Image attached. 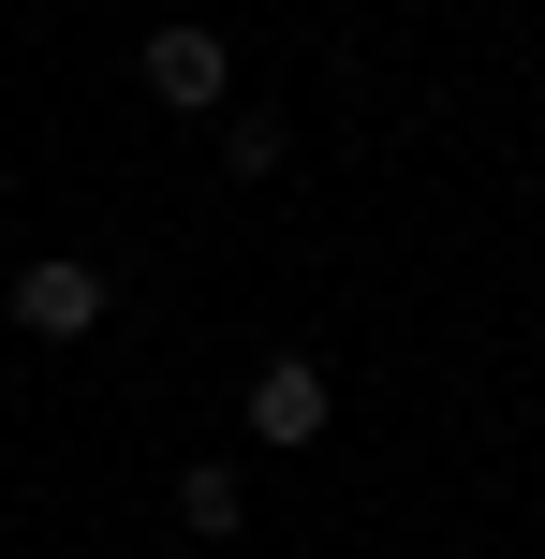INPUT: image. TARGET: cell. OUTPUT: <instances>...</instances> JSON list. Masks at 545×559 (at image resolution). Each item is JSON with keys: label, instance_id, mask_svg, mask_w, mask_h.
<instances>
[{"label": "cell", "instance_id": "obj_1", "mask_svg": "<svg viewBox=\"0 0 545 559\" xmlns=\"http://www.w3.org/2000/svg\"><path fill=\"white\" fill-rule=\"evenodd\" d=\"M324 427H340V383H324L310 354H265V368H251V442L295 456V442H324Z\"/></svg>", "mask_w": 545, "mask_h": 559}, {"label": "cell", "instance_id": "obj_2", "mask_svg": "<svg viewBox=\"0 0 545 559\" xmlns=\"http://www.w3.org/2000/svg\"><path fill=\"white\" fill-rule=\"evenodd\" d=\"M147 104H177V118H222L236 104V59H222V29H147Z\"/></svg>", "mask_w": 545, "mask_h": 559}, {"label": "cell", "instance_id": "obj_3", "mask_svg": "<svg viewBox=\"0 0 545 559\" xmlns=\"http://www.w3.org/2000/svg\"><path fill=\"white\" fill-rule=\"evenodd\" d=\"M15 324H29V338H88V324H104V265L29 251V265H15Z\"/></svg>", "mask_w": 545, "mask_h": 559}, {"label": "cell", "instance_id": "obj_4", "mask_svg": "<svg viewBox=\"0 0 545 559\" xmlns=\"http://www.w3.org/2000/svg\"><path fill=\"white\" fill-rule=\"evenodd\" d=\"M236 515H251V486H236L222 456H206V472H177V531H192V545H236Z\"/></svg>", "mask_w": 545, "mask_h": 559}, {"label": "cell", "instance_id": "obj_5", "mask_svg": "<svg viewBox=\"0 0 545 559\" xmlns=\"http://www.w3.org/2000/svg\"><path fill=\"white\" fill-rule=\"evenodd\" d=\"M222 163L236 177H281V104H222Z\"/></svg>", "mask_w": 545, "mask_h": 559}]
</instances>
